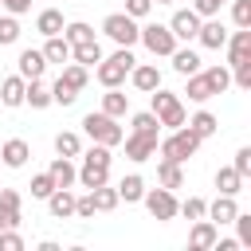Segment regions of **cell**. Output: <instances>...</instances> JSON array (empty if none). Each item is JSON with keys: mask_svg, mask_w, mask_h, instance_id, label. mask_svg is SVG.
<instances>
[{"mask_svg": "<svg viewBox=\"0 0 251 251\" xmlns=\"http://www.w3.org/2000/svg\"><path fill=\"white\" fill-rule=\"evenodd\" d=\"M47 212H51L55 220H71V216H75V192H71V188H55V192L47 196Z\"/></svg>", "mask_w": 251, "mask_h": 251, "instance_id": "16", "label": "cell"}, {"mask_svg": "<svg viewBox=\"0 0 251 251\" xmlns=\"http://www.w3.org/2000/svg\"><path fill=\"white\" fill-rule=\"evenodd\" d=\"M24 86H27V78H20V75L4 78L0 82V102L4 106H24Z\"/></svg>", "mask_w": 251, "mask_h": 251, "instance_id": "24", "label": "cell"}, {"mask_svg": "<svg viewBox=\"0 0 251 251\" xmlns=\"http://www.w3.org/2000/svg\"><path fill=\"white\" fill-rule=\"evenodd\" d=\"M220 239V227L204 216V220H192V231H188V251H212V243Z\"/></svg>", "mask_w": 251, "mask_h": 251, "instance_id": "9", "label": "cell"}, {"mask_svg": "<svg viewBox=\"0 0 251 251\" xmlns=\"http://www.w3.org/2000/svg\"><path fill=\"white\" fill-rule=\"evenodd\" d=\"M0 8L8 16H24V12H31V0H0Z\"/></svg>", "mask_w": 251, "mask_h": 251, "instance_id": "50", "label": "cell"}, {"mask_svg": "<svg viewBox=\"0 0 251 251\" xmlns=\"http://www.w3.org/2000/svg\"><path fill=\"white\" fill-rule=\"evenodd\" d=\"M0 204L4 208H20V192L16 188H0Z\"/></svg>", "mask_w": 251, "mask_h": 251, "instance_id": "51", "label": "cell"}, {"mask_svg": "<svg viewBox=\"0 0 251 251\" xmlns=\"http://www.w3.org/2000/svg\"><path fill=\"white\" fill-rule=\"evenodd\" d=\"M184 126L204 141V137H212L216 129H220V122H216V114H208V110H200V114H192V118H184Z\"/></svg>", "mask_w": 251, "mask_h": 251, "instance_id": "26", "label": "cell"}, {"mask_svg": "<svg viewBox=\"0 0 251 251\" xmlns=\"http://www.w3.org/2000/svg\"><path fill=\"white\" fill-rule=\"evenodd\" d=\"M20 39V20L16 16H0V47H12Z\"/></svg>", "mask_w": 251, "mask_h": 251, "instance_id": "39", "label": "cell"}, {"mask_svg": "<svg viewBox=\"0 0 251 251\" xmlns=\"http://www.w3.org/2000/svg\"><path fill=\"white\" fill-rule=\"evenodd\" d=\"M59 78H63L71 90H82L90 75H86V67H82V63H63V75H59Z\"/></svg>", "mask_w": 251, "mask_h": 251, "instance_id": "35", "label": "cell"}, {"mask_svg": "<svg viewBox=\"0 0 251 251\" xmlns=\"http://www.w3.org/2000/svg\"><path fill=\"white\" fill-rule=\"evenodd\" d=\"M184 94H188L192 102H208V98H216V94H212V86H208V78H204V71L188 75V86H184Z\"/></svg>", "mask_w": 251, "mask_h": 251, "instance_id": "30", "label": "cell"}, {"mask_svg": "<svg viewBox=\"0 0 251 251\" xmlns=\"http://www.w3.org/2000/svg\"><path fill=\"white\" fill-rule=\"evenodd\" d=\"M204 212H208V204L200 196H188L184 204H176V216H184V220H204Z\"/></svg>", "mask_w": 251, "mask_h": 251, "instance_id": "38", "label": "cell"}, {"mask_svg": "<svg viewBox=\"0 0 251 251\" xmlns=\"http://www.w3.org/2000/svg\"><path fill=\"white\" fill-rule=\"evenodd\" d=\"M129 110V94H122L118 86H106V94H102V114H110V118H122Z\"/></svg>", "mask_w": 251, "mask_h": 251, "instance_id": "25", "label": "cell"}, {"mask_svg": "<svg viewBox=\"0 0 251 251\" xmlns=\"http://www.w3.org/2000/svg\"><path fill=\"white\" fill-rule=\"evenodd\" d=\"M153 94V114H157V122H161V129H176V126H184V106H180V98L173 94V90H149Z\"/></svg>", "mask_w": 251, "mask_h": 251, "instance_id": "4", "label": "cell"}, {"mask_svg": "<svg viewBox=\"0 0 251 251\" xmlns=\"http://www.w3.org/2000/svg\"><path fill=\"white\" fill-rule=\"evenodd\" d=\"M98 59H102V43H98V39H86V43H75V47H71V63H82L86 71H90Z\"/></svg>", "mask_w": 251, "mask_h": 251, "instance_id": "20", "label": "cell"}, {"mask_svg": "<svg viewBox=\"0 0 251 251\" xmlns=\"http://www.w3.org/2000/svg\"><path fill=\"white\" fill-rule=\"evenodd\" d=\"M129 82H133L137 90H145V94H149V90H157V86H161V71H157L153 63H141V67L133 63V71H129Z\"/></svg>", "mask_w": 251, "mask_h": 251, "instance_id": "17", "label": "cell"}, {"mask_svg": "<svg viewBox=\"0 0 251 251\" xmlns=\"http://www.w3.org/2000/svg\"><path fill=\"white\" fill-rule=\"evenodd\" d=\"M63 39L75 47V43H86V39H94V27L90 24H82V20H75V24H63Z\"/></svg>", "mask_w": 251, "mask_h": 251, "instance_id": "34", "label": "cell"}, {"mask_svg": "<svg viewBox=\"0 0 251 251\" xmlns=\"http://www.w3.org/2000/svg\"><path fill=\"white\" fill-rule=\"evenodd\" d=\"M169 31L176 35V39H196V31H200V16L192 12V8H180V12H173V20H169Z\"/></svg>", "mask_w": 251, "mask_h": 251, "instance_id": "10", "label": "cell"}, {"mask_svg": "<svg viewBox=\"0 0 251 251\" xmlns=\"http://www.w3.org/2000/svg\"><path fill=\"white\" fill-rule=\"evenodd\" d=\"M196 39H200V47H208V51H220V47L227 43V27H224L216 16H208V20H200V31H196Z\"/></svg>", "mask_w": 251, "mask_h": 251, "instance_id": "11", "label": "cell"}, {"mask_svg": "<svg viewBox=\"0 0 251 251\" xmlns=\"http://www.w3.org/2000/svg\"><path fill=\"white\" fill-rule=\"evenodd\" d=\"M133 63H137L133 51H129V47H118L110 59H98V63H94V78H98L102 86H122L126 75L133 71Z\"/></svg>", "mask_w": 251, "mask_h": 251, "instance_id": "1", "label": "cell"}, {"mask_svg": "<svg viewBox=\"0 0 251 251\" xmlns=\"http://www.w3.org/2000/svg\"><path fill=\"white\" fill-rule=\"evenodd\" d=\"M235 212H239L235 196H224V192H220V196H216V200L208 204V212H204V216H208V220H212V224L220 227V224H231V220H235Z\"/></svg>", "mask_w": 251, "mask_h": 251, "instance_id": "14", "label": "cell"}, {"mask_svg": "<svg viewBox=\"0 0 251 251\" xmlns=\"http://www.w3.org/2000/svg\"><path fill=\"white\" fill-rule=\"evenodd\" d=\"M157 180H161V188H180V184H184V173H180L176 161H165V157H161V165H157Z\"/></svg>", "mask_w": 251, "mask_h": 251, "instance_id": "29", "label": "cell"}, {"mask_svg": "<svg viewBox=\"0 0 251 251\" xmlns=\"http://www.w3.org/2000/svg\"><path fill=\"white\" fill-rule=\"evenodd\" d=\"M90 204H94V212H114L118 208V188H106V184L90 188Z\"/></svg>", "mask_w": 251, "mask_h": 251, "instance_id": "32", "label": "cell"}, {"mask_svg": "<svg viewBox=\"0 0 251 251\" xmlns=\"http://www.w3.org/2000/svg\"><path fill=\"white\" fill-rule=\"evenodd\" d=\"M122 141H126V157L129 161H149L157 153L161 133H137V129H129V137H122Z\"/></svg>", "mask_w": 251, "mask_h": 251, "instance_id": "8", "label": "cell"}, {"mask_svg": "<svg viewBox=\"0 0 251 251\" xmlns=\"http://www.w3.org/2000/svg\"><path fill=\"white\" fill-rule=\"evenodd\" d=\"M141 200H145V208H149L153 220H161V224L176 220V196H173V188H145Z\"/></svg>", "mask_w": 251, "mask_h": 251, "instance_id": "6", "label": "cell"}, {"mask_svg": "<svg viewBox=\"0 0 251 251\" xmlns=\"http://www.w3.org/2000/svg\"><path fill=\"white\" fill-rule=\"evenodd\" d=\"M47 173H51V180H55V188H71V184H75V176H78V169L71 165V157H55Z\"/></svg>", "mask_w": 251, "mask_h": 251, "instance_id": "21", "label": "cell"}, {"mask_svg": "<svg viewBox=\"0 0 251 251\" xmlns=\"http://www.w3.org/2000/svg\"><path fill=\"white\" fill-rule=\"evenodd\" d=\"M0 251H24V239L16 235V227H8V231H0Z\"/></svg>", "mask_w": 251, "mask_h": 251, "instance_id": "46", "label": "cell"}, {"mask_svg": "<svg viewBox=\"0 0 251 251\" xmlns=\"http://www.w3.org/2000/svg\"><path fill=\"white\" fill-rule=\"evenodd\" d=\"M149 8H153V0H126V16H133V20L149 16Z\"/></svg>", "mask_w": 251, "mask_h": 251, "instance_id": "48", "label": "cell"}, {"mask_svg": "<svg viewBox=\"0 0 251 251\" xmlns=\"http://www.w3.org/2000/svg\"><path fill=\"white\" fill-rule=\"evenodd\" d=\"M231 169H235V173H239L243 180L251 176V145H243V149L235 153V161H231Z\"/></svg>", "mask_w": 251, "mask_h": 251, "instance_id": "45", "label": "cell"}, {"mask_svg": "<svg viewBox=\"0 0 251 251\" xmlns=\"http://www.w3.org/2000/svg\"><path fill=\"white\" fill-rule=\"evenodd\" d=\"M212 247H216V251H239V239H216Z\"/></svg>", "mask_w": 251, "mask_h": 251, "instance_id": "52", "label": "cell"}, {"mask_svg": "<svg viewBox=\"0 0 251 251\" xmlns=\"http://www.w3.org/2000/svg\"><path fill=\"white\" fill-rule=\"evenodd\" d=\"M24 102H27L31 110H47V106H51V86H43V78H27Z\"/></svg>", "mask_w": 251, "mask_h": 251, "instance_id": "18", "label": "cell"}, {"mask_svg": "<svg viewBox=\"0 0 251 251\" xmlns=\"http://www.w3.org/2000/svg\"><path fill=\"white\" fill-rule=\"evenodd\" d=\"M231 224H235V231H239V235H235L239 247H251V212H235Z\"/></svg>", "mask_w": 251, "mask_h": 251, "instance_id": "42", "label": "cell"}, {"mask_svg": "<svg viewBox=\"0 0 251 251\" xmlns=\"http://www.w3.org/2000/svg\"><path fill=\"white\" fill-rule=\"evenodd\" d=\"M35 31L47 39V35H63V12L59 8H43L39 16H35Z\"/></svg>", "mask_w": 251, "mask_h": 251, "instance_id": "19", "label": "cell"}, {"mask_svg": "<svg viewBox=\"0 0 251 251\" xmlns=\"http://www.w3.org/2000/svg\"><path fill=\"white\" fill-rule=\"evenodd\" d=\"M137 43H145L153 55H173L176 35L169 31V24H145V27H141V35H137Z\"/></svg>", "mask_w": 251, "mask_h": 251, "instance_id": "7", "label": "cell"}, {"mask_svg": "<svg viewBox=\"0 0 251 251\" xmlns=\"http://www.w3.org/2000/svg\"><path fill=\"white\" fill-rule=\"evenodd\" d=\"M82 129H86L90 141L110 145V149L122 145V137H126V129L118 126V118H110V114H102V110H98V114H86V118H82Z\"/></svg>", "mask_w": 251, "mask_h": 251, "instance_id": "3", "label": "cell"}, {"mask_svg": "<svg viewBox=\"0 0 251 251\" xmlns=\"http://www.w3.org/2000/svg\"><path fill=\"white\" fill-rule=\"evenodd\" d=\"M75 98H78V90H71L63 78L51 86V102H59V106H75Z\"/></svg>", "mask_w": 251, "mask_h": 251, "instance_id": "43", "label": "cell"}, {"mask_svg": "<svg viewBox=\"0 0 251 251\" xmlns=\"http://www.w3.org/2000/svg\"><path fill=\"white\" fill-rule=\"evenodd\" d=\"M204 78H208L212 94H224V90L231 86V71H227V67H208V71H204Z\"/></svg>", "mask_w": 251, "mask_h": 251, "instance_id": "36", "label": "cell"}, {"mask_svg": "<svg viewBox=\"0 0 251 251\" xmlns=\"http://www.w3.org/2000/svg\"><path fill=\"white\" fill-rule=\"evenodd\" d=\"M8 227H20V208H4L0 204V231H8Z\"/></svg>", "mask_w": 251, "mask_h": 251, "instance_id": "47", "label": "cell"}, {"mask_svg": "<svg viewBox=\"0 0 251 251\" xmlns=\"http://www.w3.org/2000/svg\"><path fill=\"white\" fill-rule=\"evenodd\" d=\"M231 20L235 27H251V0H231Z\"/></svg>", "mask_w": 251, "mask_h": 251, "instance_id": "44", "label": "cell"}, {"mask_svg": "<svg viewBox=\"0 0 251 251\" xmlns=\"http://www.w3.org/2000/svg\"><path fill=\"white\" fill-rule=\"evenodd\" d=\"M216 188H220L224 196H239V192H243V176H239L231 165H224V169L216 173Z\"/></svg>", "mask_w": 251, "mask_h": 251, "instance_id": "28", "label": "cell"}, {"mask_svg": "<svg viewBox=\"0 0 251 251\" xmlns=\"http://www.w3.org/2000/svg\"><path fill=\"white\" fill-rule=\"evenodd\" d=\"M55 153H59V157H78V153H82V141H78V133H71V129L55 133Z\"/></svg>", "mask_w": 251, "mask_h": 251, "instance_id": "33", "label": "cell"}, {"mask_svg": "<svg viewBox=\"0 0 251 251\" xmlns=\"http://www.w3.org/2000/svg\"><path fill=\"white\" fill-rule=\"evenodd\" d=\"M75 180H78L82 188H98V184H106V180H110V169H102V165H82Z\"/></svg>", "mask_w": 251, "mask_h": 251, "instance_id": "31", "label": "cell"}, {"mask_svg": "<svg viewBox=\"0 0 251 251\" xmlns=\"http://www.w3.org/2000/svg\"><path fill=\"white\" fill-rule=\"evenodd\" d=\"M224 4H227V0H196V4H192V12H196V16H216Z\"/></svg>", "mask_w": 251, "mask_h": 251, "instance_id": "49", "label": "cell"}, {"mask_svg": "<svg viewBox=\"0 0 251 251\" xmlns=\"http://www.w3.org/2000/svg\"><path fill=\"white\" fill-rule=\"evenodd\" d=\"M157 149H161V157L165 161H176V165H184L188 157H196V149H200V137L188 129V126H176L165 141H157Z\"/></svg>", "mask_w": 251, "mask_h": 251, "instance_id": "2", "label": "cell"}, {"mask_svg": "<svg viewBox=\"0 0 251 251\" xmlns=\"http://www.w3.org/2000/svg\"><path fill=\"white\" fill-rule=\"evenodd\" d=\"M102 31H106L118 47H133V43H137V35H141L137 20H133V16H126V12H110V16L102 20Z\"/></svg>", "mask_w": 251, "mask_h": 251, "instance_id": "5", "label": "cell"}, {"mask_svg": "<svg viewBox=\"0 0 251 251\" xmlns=\"http://www.w3.org/2000/svg\"><path fill=\"white\" fill-rule=\"evenodd\" d=\"M227 67H235V63H243V59H251V27H239L235 35H227Z\"/></svg>", "mask_w": 251, "mask_h": 251, "instance_id": "12", "label": "cell"}, {"mask_svg": "<svg viewBox=\"0 0 251 251\" xmlns=\"http://www.w3.org/2000/svg\"><path fill=\"white\" fill-rule=\"evenodd\" d=\"M43 59L47 63H71V43L63 39V35H47V43H43Z\"/></svg>", "mask_w": 251, "mask_h": 251, "instance_id": "22", "label": "cell"}, {"mask_svg": "<svg viewBox=\"0 0 251 251\" xmlns=\"http://www.w3.org/2000/svg\"><path fill=\"white\" fill-rule=\"evenodd\" d=\"M110 161H114V157H110V145H98V141L82 153V165H102V169H110Z\"/></svg>", "mask_w": 251, "mask_h": 251, "instance_id": "37", "label": "cell"}, {"mask_svg": "<svg viewBox=\"0 0 251 251\" xmlns=\"http://www.w3.org/2000/svg\"><path fill=\"white\" fill-rule=\"evenodd\" d=\"M51 192H55V180H51V173H35V176H31V196H35V200H47Z\"/></svg>", "mask_w": 251, "mask_h": 251, "instance_id": "40", "label": "cell"}, {"mask_svg": "<svg viewBox=\"0 0 251 251\" xmlns=\"http://www.w3.org/2000/svg\"><path fill=\"white\" fill-rule=\"evenodd\" d=\"M145 196V180L137 176V173H129V176H122L118 180V200H126V204H137Z\"/></svg>", "mask_w": 251, "mask_h": 251, "instance_id": "27", "label": "cell"}, {"mask_svg": "<svg viewBox=\"0 0 251 251\" xmlns=\"http://www.w3.org/2000/svg\"><path fill=\"white\" fill-rule=\"evenodd\" d=\"M169 59H173V67H176V71H180L184 78L200 71V55H196L192 47H173V55H169Z\"/></svg>", "mask_w": 251, "mask_h": 251, "instance_id": "23", "label": "cell"}, {"mask_svg": "<svg viewBox=\"0 0 251 251\" xmlns=\"http://www.w3.org/2000/svg\"><path fill=\"white\" fill-rule=\"evenodd\" d=\"M27 157H31V145H27L24 137H12V141H4V145H0V161H4L8 169H24V165H27Z\"/></svg>", "mask_w": 251, "mask_h": 251, "instance_id": "13", "label": "cell"}, {"mask_svg": "<svg viewBox=\"0 0 251 251\" xmlns=\"http://www.w3.org/2000/svg\"><path fill=\"white\" fill-rule=\"evenodd\" d=\"M133 129L137 133H161V122L153 110H145V114H133Z\"/></svg>", "mask_w": 251, "mask_h": 251, "instance_id": "41", "label": "cell"}, {"mask_svg": "<svg viewBox=\"0 0 251 251\" xmlns=\"http://www.w3.org/2000/svg\"><path fill=\"white\" fill-rule=\"evenodd\" d=\"M16 67H20V78H43V71H47V59H43V51H20V59H16Z\"/></svg>", "mask_w": 251, "mask_h": 251, "instance_id": "15", "label": "cell"}]
</instances>
